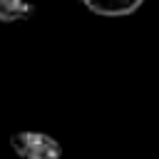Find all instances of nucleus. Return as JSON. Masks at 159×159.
Returning <instances> with one entry per match:
<instances>
[{
  "label": "nucleus",
  "instance_id": "obj_3",
  "mask_svg": "<svg viewBox=\"0 0 159 159\" xmlns=\"http://www.w3.org/2000/svg\"><path fill=\"white\" fill-rule=\"evenodd\" d=\"M32 5H27L25 0H0V20L2 22H15V20H25L30 17Z\"/></svg>",
  "mask_w": 159,
  "mask_h": 159
},
{
  "label": "nucleus",
  "instance_id": "obj_1",
  "mask_svg": "<svg viewBox=\"0 0 159 159\" xmlns=\"http://www.w3.org/2000/svg\"><path fill=\"white\" fill-rule=\"evenodd\" d=\"M10 147L20 159H62V144L45 132H15Z\"/></svg>",
  "mask_w": 159,
  "mask_h": 159
},
{
  "label": "nucleus",
  "instance_id": "obj_2",
  "mask_svg": "<svg viewBox=\"0 0 159 159\" xmlns=\"http://www.w3.org/2000/svg\"><path fill=\"white\" fill-rule=\"evenodd\" d=\"M147 0H82V5L102 17H124L137 12Z\"/></svg>",
  "mask_w": 159,
  "mask_h": 159
}]
</instances>
